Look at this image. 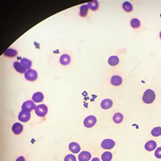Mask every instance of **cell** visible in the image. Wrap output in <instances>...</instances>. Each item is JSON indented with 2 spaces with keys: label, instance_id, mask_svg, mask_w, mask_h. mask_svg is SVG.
<instances>
[{
  "label": "cell",
  "instance_id": "6da1fadb",
  "mask_svg": "<svg viewBox=\"0 0 161 161\" xmlns=\"http://www.w3.org/2000/svg\"><path fill=\"white\" fill-rule=\"evenodd\" d=\"M155 97V93H154L153 90L151 89H147V90H145L144 94H143V101L145 103H147V104H150V103H153Z\"/></svg>",
  "mask_w": 161,
  "mask_h": 161
},
{
  "label": "cell",
  "instance_id": "7a4b0ae2",
  "mask_svg": "<svg viewBox=\"0 0 161 161\" xmlns=\"http://www.w3.org/2000/svg\"><path fill=\"white\" fill-rule=\"evenodd\" d=\"M35 112L37 116L39 117H44L48 112V107L44 104L39 105L36 106L35 109Z\"/></svg>",
  "mask_w": 161,
  "mask_h": 161
},
{
  "label": "cell",
  "instance_id": "3957f363",
  "mask_svg": "<svg viewBox=\"0 0 161 161\" xmlns=\"http://www.w3.org/2000/svg\"><path fill=\"white\" fill-rule=\"evenodd\" d=\"M97 118L94 116H89L87 117L84 120V125L87 128H91L95 125Z\"/></svg>",
  "mask_w": 161,
  "mask_h": 161
},
{
  "label": "cell",
  "instance_id": "277c9868",
  "mask_svg": "<svg viewBox=\"0 0 161 161\" xmlns=\"http://www.w3.org/2000/svg\"><path fill=\"white\" fill-rule=\"evenodd\" d=\"M25 78L29 81H35L37 78V73L34 69H29L25 73Z\"/></svg>",
  "mask_w": 161,
  "mask_h": 161
},
{
  "label": "cell",
  "instance_id": "5b68a950",
  "mask_svg": "<svg viewBox=\"0 0 161 161\" xmlns=\"http://www.w3.org/2000/svg\"><path fill=\"white\" fill-rule=\"evenodd\" d=\"M101 147L103 149L105 150H110L112 149L115 145V142L114 141L112 140H110V139H106V140H104L101 142Z\"/></svg>",
  "mask_w": 161,
  "mask_h": 161
},
{
  "label": "cell",
  "instance_id": "8992f818",
  "mask_svg": "<svg viewBox=\"0 0 161 161\" xmlns=\"http://www.w3.org/2000/svg\"><path fill=\"white\" fill-rule=\"evenodd\" d=\"M36 105L35 103L31 101H25V103L23 104V106H22V109L23 111L26 112H31L32 111L33 109H36Z\"/></svg>",
  "mask_w": 161,
  "mask_h": 161
},
{
  "label": "cell",
  "instance_id": "52a82bcc",
  "mask_svg": "<svg viewBox=\"0 0 161 161\" xmlns=\"http://www.w3.org/2000/svg\"><path fill=\"white\" fill-rule=\"evenodd\" d=\"M30 118H31L30 112L23 111V110H22V111L20 112L19 115V120L23 122H27V121L29 120Z\"/></svg>",
  "mask_w": 161,
  "mask_h": 161
},
{
  "label": "cell",
  "instance_id": "ba28073f",
  "mask_svg": "<svg viewBox=\"0 0 161 161\" xmlns=\"http://www.w3.org/2000/svg\"><path fill=\"white\" fill-rule=\"evenodd\" d=\"M91 158V154L90 152L87 151H83L79 154L78 159L80 161H89Z\"/></svg>",
  "mask_w": 161,
  "mask_h": 161
},
{
  "label": "cell",
  "instance_id": "9c48e42d",
  "mask_svg": "<svg viewBox=\"0 0 161 161\" xmlns=\"http://www.w3.org/2000/svg\"><path fill=\"white\" fill-rule=\"evenodd\" d=\"M112 105H113V102H112L111 99H104V100L101 101V106L103 109H109V108H111L112 107Z\"/></svg>",
  "mask_w": 161,
  "mask_h": 161
},
{
  "label": "cell",
  "instance_id": "30bf717a",
  "mask_svg": "<svg viewBox=\"0 0 161 161\" xmlns=\"http://www.w3.org/2000/svg\"><path fill=\"white\" fill-rule=\"evenodd\" d=\"M69 150L74 154L78 153L80 150V146L78 143L72 142L69 145Z\"/></svg>",
  "mask_w": 161,
  "mask_h": 161
},
{
  "label": "cell",
  "instance_id": "8fae6325",
  "mask_svg": "<svg viewBox=\"0 0 161 161\" xmlns=\"http://www.w3.org/2000/svg\"><path fill=\"white\" fill-rule=\"evenodd\" d=\"M156 143L154 142L153 140L149 141V142H147L146 143H145V149L146 150L150 152L156 149Z\"/></svg>",
  "mask_w": 161,
  "mask_h": 161
},
{
  "label": "cell",
  "instance_id": "7c38bea8",
  "mask_svg": "<svg viewBox=\"0 0 161 161\" xmlns=\"http://www.w3.org/2000/svg\"><path fill=\"white\" fill-rule=\"evenodd\" d=\"M23 127L21 123H15V124L12 126V131L14 132V134L19 135L23 131Z\"/></svg>",
  "mask_w": 161,
  "mask_h": 161
},
{
  "label": "cell",
  "instance_id": "4fadbf2b",
  "mask_svg": "<svg viewBox=\"0 0 161 161\" xmlns=\"http://www.w3.org/2000/svg\"><path fill=\"white\" fill-rule=\"evenodd\" d=\"M32 99L33 101L36 103L41 102V101H42L44 99V94L40 92H36V93H34V95H33Z\"/></svg>",
  "mask_w": 161,
  "mask_h": 161
},
{
  "label": "cell",
  "instance_id": "5bb4252c",
  "mask_svg": "<svg viewBox=\"0 0 161 161\" xmlns=\"http://www.w3.org/2000/svg\"><path fill=\"white\" fill-rule=\"evenodd\" d=\"M122 82V79L119 76H114L111 78V83L114 86H119Z\"/></svg>",
  "mask_w": 161,
  "mask_h": 161
},
{
  "label": "cell",
  "instance_id": "9a60e30c",
  "mask_svg": "<svg viewBox=\"0 0 161 161\" xmlns=\"http://www.w3.org/2000/svg\"><path fill=\"white\" fill-rule=\"evenodd\" d=\"M31 61L30 60H29L27 59L23 58L21 59V65L23 66L24 68H25L26 69H30L31 67Z\"/></svg>",
  "mask_w": 161,
  "mask_h": 161
},
{
  "label": "cell",
  "instance_id": "2e32d148",
  "mask_svg": "<svg viewBox=\"0 0 161 161\" xmlns=\"http://www.w3.org/2000/svg\"><path fill=\"white\" fill-rule=\"evenodd\" d=\"M71 58L68 54H63L60 58V63L63 65H67L70 63Z\"/></svg>",
  "mask_w": 161,
  "mask_h": 161
},
{
  "label": "cell",
  "instance_id": "e0dca14e",
  "mask_svg": "<svg viewBox=\"0 0 161 161\" xmlns=\"http://www.w3.org/2000/svg\"><path fill=\"white\" fill-rule=\"evenodd\" d=\"M4 56L8 57H14L17 55V51L12 48H8L4 52Z\"/></svg>",
  "mask_w": 161,
  "mask_h": 161
},
{
  "label": "cell",
  "instance_id": "ac0fdd59",
  "mask_svg": "<svg viewBox=\"0 0 161 161\" xmlns=\"http://www.w3.org/2000/svg\"><path fill=\"white\" fill-rule=\"evenodd\" d=\"M14 69H16V72L19 73H21V74H23V73H25L26 69L24 68L23 66L21 65V63H19L18 61H16V62L14 63Z\"/></svg>",
  "mask_w": 161,
  "mask_h": 161
},
{
  "label": "cell",
  "instance_id": "d6986e66",
  "mask_svg": "<svg viewBox=\"0 0 161 161\" xmlns=\"http://www.w3.org/2000/svg\"><path fill=\"white\" fill-rule=\"evenodd\" d=\"M108 63L111 66H116L119 63V58L117 56H112L108 59Z\"/></svg>",
  "mask_w": 161,
  "mask_h": 161
},
{
  "label": "cell",
  "instance_id": "ffe728a7",
  "mask_svg": "<svg viewBox=\"0 0 161 161\" xmlns=\"http://www.w3.org/2000/svg\"><path fill=\"white\" fill-rule=\"evenodd\" d=\"M89 12V7L88 5H82L80 8V15L82 17L87 16Z\"/></svg>",
  "mask_w": 161,
  "mask_h": 161
},
{
  "label": "cell",
  "instance_id": "44dd1931",
  "mask_svg": "<svg viewBox=\"0 0 161 161\" xmlns=\"http://www.w3.org/2000/svg\"><path fill=\"white\" fill-rule=\"evenodd\" d=\"M103 161H111L112 159V154L109 152H105L101 156Z\"/></svg>",
  "mask_w": 161,
  "mask_h": 161
},
{
  "label": "cell",
  "instance_id": "7402d4cb",
  "mask_svg": "<svg viewBox=\"0 0 161 161\" xmlns=\"http://www.w3.org/2000/svg\"><path fill=\"white\" fill-rule=\"evenodd\" d=\"M88 7L92 10H97L99 8V3L97 1H92L88 3Z\"/></svg>",
  "mask_w": 161,
  "mask_h": 161
},
{
  "label": "cell",
  "instance_id": "603a6c76",
  "mask_svg": "<svg viewBox=\"0 0 161 161\" xmlns=\"http://www.w3.org/2000/svg\"><path fill=\"white\" fill-rule=\"evenodd\" d=\"M123 118H124V117H123V115L122 114L116 113L113 116V120L114 121V122L118 124V123H120L123 120Z\"/></svg>",
  "mask_w": 161,
  "mask_h": 161
},
{
  "label": "cell",
  "instance_id": "cb8c5ba5",
  "mask_svg": "<svg viewBox=\"0 0 161 161\" xmlns=\"http://www.w3.org/2000/svg\"><path fill=\"white\" fill-rule=\"evenodd\" d=\"M123 9L125 10L127 12H131L133 10V6L129 1H125L122 5Z\"/></svg>",
  "mask_w": 161,
  "mask_h": 161
},
{
  "label": "cell",
  "instance_id": "d4e9b609",
  "mask_svg": "<svg viewBox=\"0 0 161 161\" xmlns=\"http://www.w3.org/2000/svg\"><path fill=\"white\" fill-rule=\"evenodd\" d=\"M151 134L154 137H158L161 135V127H158L154 128L152 130Z\"/></svg>",
  "mask_w": 161,
  "mask_h": 161
},
{
  "label": "cell",
  "instance_id": "484cf974",
  "mask_svg": "<svg viewBox=\"0 0 161 161\" xmlns=\"http://www.w3.org/2000/svg\"><path fill=\"white\" fill-rule=\"evenodd\" d=\"M140 25H141L140 21H139L137 19H133L131 20V25L133 28H134V29L139 28L140 27Z\"/></svg>",
  "mask_w": 161,
  "mask_h": 161
},
{
  "label": "cell",
  "instance_id": "4316f807",
  "mask_svg": "<svg viewBox=\"0 0 161 161\" xmlns=\"http://www.w3.org/2000/svg\"><path fill=\"white\" fill-rule=\"evenodd\" d=\"M64 161H76V158L72 154H68L65 156Z\"/></svg>",
  "mask_w": 161,
  "mask_h": 161
},
{
  "label": "cell",
  "instance_id": "83f0119b",
  "mask_svg": "<svg viewBox=\"0 0 161 161\" xmlns=\"http://www.w3.org/2000/svg\"><path fill=\"white\" fill-rule=\"evenodd\" d=\"M155 156L157 158H161V147H158L155 151Z\"/></svg>",
  "mask_w": 161,
  "mask_h": 161
},
{
  "label": "cell",
  "instance_id": "f1b7e54d",
  "mask_svg": "<svg viewBox=\"0 0 161 161\" xmlns=\"http://www.w3.org/2000/svg\"><path fill=\"white\" fill-rule=\"evenodd\" d=\"M16 161H25V159L23 156H20V157L17 158Z\"/></svg>",
  "mask_w": 161,
  "mask_h": 161
},
{
  "label": "cell",
  "instance_id": "f546056e",
  "mask_svg": "<svg viewBox=\"0 0 161 161\" xmlns=\"http://www.w3.org/2000/svg\"><path fill=\"white\" fill-rule=\"evenodd\" d=\"M92 161H101L100 159H99V158H94L92 160Z\"/></svg>",
  "mask_w": 161,
  "mask_h": 161
},
{
  "label": "cell",
  "instance_id": "4dcf8cb0",
  "mask_svg": "<svg viewBox=\"0 0 161 161\" xmlns=\"http://www.w3.org/2000/svg\"><path fill=\"white\" fill-rule=\"evenodd\" d=\"M160 39H161V31L160 32Z\"/></svg>",
  "mask_w": 161,
  "mask_h": 161
}]
</instances>
